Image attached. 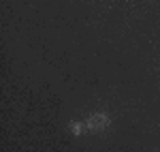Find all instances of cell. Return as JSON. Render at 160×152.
<instances>
[{"mask_svg": "<svg viewBox=\"0 0 160 152\" xmlns=\"http://www.w3.org/2000/svg\"><path fill=\"white\" fill-rule=\"evenodd\" d=\"M109 122H111V120H109V116H107V114H92L83 124H86L88 131H102V128L109 127Z\"/></svg>", "mask_w": 160, "mask_h": 152, "instance_id": "cell-1", "label": "cell"}, {"mask_svg": "<svg viewBox=\"0 0 160 152\" xmlns=\"http://www.w3.org/2000/svg\"><path fill=\"white\" fill-rule=\"evenodd\" d=\"M83 127H86V124H83V122H73V124H71V131H73V135H81V131H83Z\"/></svg>", "mask_w": 160, "mask_h": 152, "instance_id": "cell-2", "label": "cell"}]
</instances>
